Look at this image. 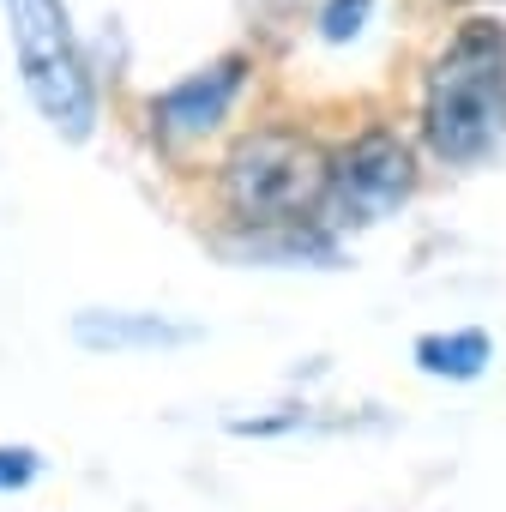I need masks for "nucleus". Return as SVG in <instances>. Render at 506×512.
Wrapping results in <instances>:
<instances>
[{
  "instance_id": "f257e3e1",
  "label": "nucleus",
  "mask_w": 506,
  "mask_h": 512,
  "mask_svg": "<svg viewBox=\"0 0 506 512\" xmlns=\"http://www.w3.org/2000/svg\"><path fill=\"white\" fill-rule=\"evenodd\" d=\"M422 139L440 163H482L506 139V31L464 19L422 79Z\"/></svg>"
},
{
  "instance_id": "f03ea898",
  "label": "nucleus",
  "mask_w": 506,
  "mask_h": 512,
  "mask_svg": "<svg viewBox=\"0 0 506 512\" xmlns=\"http://www.w3.org/2000/svg\"><path fill=\"white\" fill-rule=\"evenodd\" d=\"M326 187H332V151H320L296 127H260L235 139V151L217 169L223 211L253 235L314 229L326 217Z\"/></svg>"
},
{
  "instance_id": "7ed1b4c3",
  "label": "nucleus",
  "mask_w": 506,
  "mask_h": 512,
  "mask_svg": "<svg viewBox=\"0 0 506 512\" xmlns=\"http://www.w3.org/2000/svg\"><path fill=\"white\" fill-rule=\"evenodd\" d=\"M7 31H13V55H19V79L25 97L37 103V115L61 133V139H91L97 127V91L85 73V55L73 43L67 7L61 0H7Z\"/></svg>"
},
{
  "instance_id": "20e7f679",
  "label": "nucleus",
  "mask_w": 506,
  "mask_h": 512,
  "mask_svg": "<svg viewBox=\"0 0 506 512\" xmlns=\"http://www.w3.org/2000/svg\"><path fill=\"white\" fill-rule=\"evenodd\" d=\"M416 187V157L392 127H362L344 151H332V187H326V217L332 229H362L392 217Z\"/></svg>"
},
{
  "instance_id": "39448f33",
  "label": "nucleus",
  "mask_w": 506,
  "mask_h": 512,
  "mask_svg": "<svg viewBox=\"0 0 506 512\" xmlns=\"http://www.w3.org/2000/svg\"><path fill=\"white\" fill-rule=\"evenodd\" d=\"M241 85H247V61H241V55H229V61H211V67L187 73L181 85H169V91L151 103V133H157V139H169V145L217 133V127L229 121V109H235Z\"/></svg>"
},
{
  "instance_id": "423d86ee",
  "label": "nucleus",
  "mask_w": 506,
  "mask_h": 512,
  "mask_svg": "<svg viewBox=\"0 0 506 512\" xmlns=\"http://www.w3.org/2000/svg\"><path fill=\"white\" fill-rule=\"evenodd\" d=\"M73 338L97 356H145V350H181L199 338V326L163 320V314H127V308H85L73 320Z\"/></svg>"
},
{
  "instance_id": "0eeeda50",
  "label": "nucleus",
  "mask_w": 506,
  "mask_h": 512,
  "mask_svg": "<svg viewBox=\"0 0 506 512\" xmlns=\"http://www.w3.org/2000/svg\"><path fill=\"white\" fill-rule=\"evenodd\" d=\"M494 362V344L482 326H458V332H428L416 338V368L434 380H476Z\"/></svg>"
},
{
  "instance_id": "6e6552de",
  "label": "nucleus",
  "mask_w": 506,
  "mask_h": 512,
  "mask_svg": "<svg viewBox=\"0 0 506 512\" xmlns=\"http://www.w3.org/2000/svg\"><path fill=\"white\" fill-rule=\"evenodd\" d=\"M43 476V452L37 446H13V440H0V494H19Z\"/></svg>"
},
{
  "instance_id": "1a4fd4ad",
  "label": "nucleus",
  "mask_w": 506,
  "mask_h": 512,
  "mask_svg": "<svg viewBox=\"0 0 506 512\" xmlns=\"http://www.w3.org/2000/svg\"><path fill=\"white\" fill-rule=\"evenodd\" d=\"M368 13H374V0H326V13H320V37H326V43H350V37H362Z\"/></svg>"
}]
</instances>
